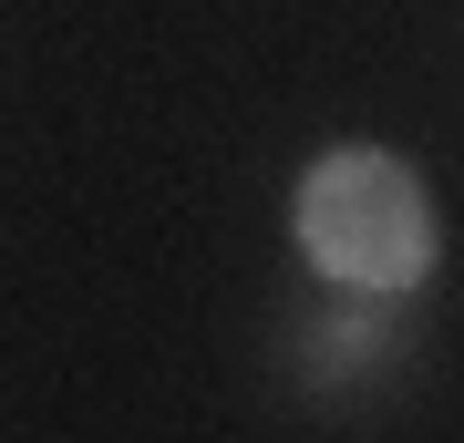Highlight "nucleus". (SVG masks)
Returning <instances> with one entry per match:
<instances>
[{
	"mask_svg": "<svg viewBox=\"0 0 464 443\" xmlns=\"http://www.w3.org/2000/svg\"><path fill=\"white\" fill-rule=\"evenodd\" d=\"M331 299H341V320H331V330H310V341H299V351H310V361H320V381H341V371H362L372 351H392V341H402L392 320H372V310H362V289H331Z\"/></svg>",
	"mask_w": 464,
	"mask_h": 443,
	"instance_id": "f03ea898",
	"label": "nucleus"
},
{
	"mask_svg": "<svg viewBox=\"0 0 464 443\" xmlns=\"http://www.w3.org/2000/svg\"><path fill=\"white\" fill-rule=\"evenodd\" d=\"M289 237L310 258V279L362 289V299L423 289L433 258H444V217L392 145H331L289 197Z\"/></svg>",
	"mask_w": 464,
	"mask_h": 443,
	"instance_id": "f257e3e1",
	"label": "nucleus"
}]
</instances>
